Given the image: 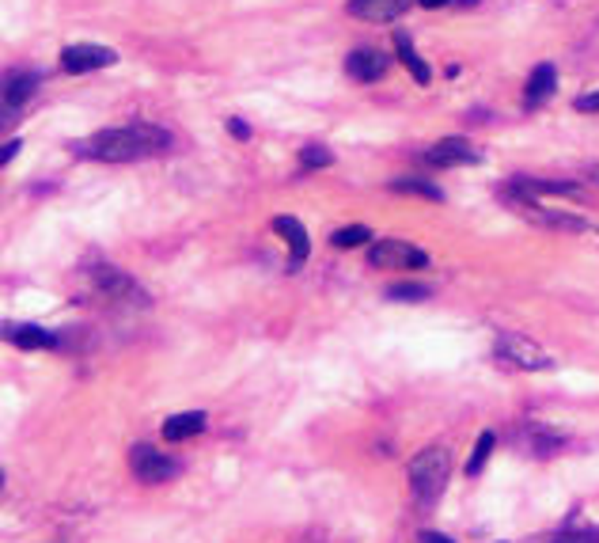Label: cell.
<instances>
[{"mask_svg":"<svg viewBox=\"0 0 599 543\" xmlns=\"http://www.w3.org/2000/svg\"><path fill=\"white\" fill-rule=\"evenodd\" d=\"M171 145L167 130H159L152 122H133V125H118V130H103L88 137L80 152L91 159H107V164H125V159H149L156 152H164Z\"/></svg>","mask_w":599,"mask_h":543,"instance_id":"6da1fadb","label":"cell"},{"mask_svg":"<svg viewBox=\"0 0 599 543\" xmlns=\"http://www.w3.org/2000/svg\"><path fill=\"white\" fill-rule=\"evenodd\" d=\"M448 475H451V452L444 449V444H429V449H421L410 460L406 478H410L417 509H432L436 502H441V494L448 487Z\"/></svg>","mask_w":599,"mask_h":543,"instance_id":"7a4b0ae2","label":"cell"},{"mask_svg":"<svg viewBox=\"0 0 599 543\" xmlns=\"http://www.w3.org/2000/svg\"><path fill=\"white\" fill-rule=\"evenodd\" d=\"M493 354L505 365H512V369H527V373H543L554 365V358L535 339H527V334H497Z\"/></svg>","mask_w":599,"mask_h":543,"instance_id":"3957f363","label":"cell"},{"mask_svg":"<svg viewBox=\"0 0 599 543\" xmlns=\"http://www.w3.org/2000/svg\"><path fill=\"white\" fill-rule=\"evenodd\" d=\"M368 263L380 270H425L429 254L417 244H406V239H380V244L368 247Z\"/></svg>","mask_w":599,"mask_h":543,"instance_id":"277c9868","label":"cell"},{"mask_svg":"<svg viewBox=\"0 0 599 543\" xmlns=\"http://www.w3.org/2000/svg\"><path fill=\"white\" fill-rule=\"evenodd\" d=\"M129 468H133V475L141 478L144 487H156V483H171V478L179 475V464H175L171 456L156 452L152 444H133V452H129Z\"/></svg>","mask_w":599,"mask_h":543,"instance_id":"5b68a950","label":"cell"},{"mask_svg":"<svg viewBox=\"0 0 599 543\" xmlns=\"http://www.w3.org/2000/svg\"><path fill=\"white\" fill-rule=\"evenodd\" d=\"M118 54L110 50V46H91V42H76L69 46V50H61V69L64 73H91V69H107V65H115Z\"/></svg>","mask_w":599,"mask_h":543,"instance_id":"8992f818","label":"cell"},{"mask_svg":"<svg viewBox=\"0 0 599 543\" xmlns=\"http://www.w3.org/2000/svg\"><path fill=\"white\" fill-rule=\"evenodd\" d=\"M425 159L432 168H466V164H478L482 156L466 137H444L425 152Z\"/></svg>","mask_w":599,"mask_h":543,"instance_id":"52a82bcc","label":"cell"},{"mask_svg":"<svg viewBox=\"0 0 599 543\" xmlns=\"http://www.w3.org/2000/svg\"><path fill=\"white\" fill-rule=\"evenodd\" d=\"M95 285H99L107 297H115V300H141V305H149V297L137 289V281L125 278L122 270H115V266H99V270H95Z\"/></svg>","mask_w":599,"mask_h":543,"instance_id":"ba28073f","label":"cell"},{"mask_svg":"<svg viewBox=\"0 0 599 543\" xmlns=\"http://www.w3.org/2000/svg\"><path fill=\"white\" fill-rule=\"evenodd\" d=\"M410 8V0H349V15L364 23H391Z\"/></svg>","mask_w":599,"mask_h":543,"instance_id":"9c48e42d","label":"cell"},{"mask_svg":"<svg viewBox=\"0 0 599 543\" xmlns=\"http://www.w3.org/2000/svg\"><path fill=\"white\" fill-rule=\"evenodd\" d=\"M387 69V57L380 50H372V46H357L349 57H346V73L353 80H361V84H372V80H380Z\"/></svg>","mask_w":599,"mask_h":543,"instance_id":"30bf717a","label":"cell"},{"mask_svg":"<svg viewBox=\"0 0 599 543\" xmlns=\"http://www.w3.org/2000/svg\"><path fill=\"white\" fill-rule=\"evenodd\" d=\"M4 334H8V342L20 346V349H54L57 346V334L54 331L30 327V323H8Z\"/></svg>","mask_w":599,"mask_h":543,"instance_id":"8fae6325","label":"cell"},{"mask_svg":"<svg viewBox=\"0 0 599 543\" xmlns=\"http://www.w3.org/2000/svg\"><path fill=\"white\" fill-rule=\"evenodd\" d=\"M554 88H558V69L550 65V61H543V65L531 73V80H527V88H524V107H539V103H546L550 95H554Z\"/></svg>","mask_w":599,"mask_h":543,"instance_id":"7c38bea8","label":"cell"},{"mask_svg":"<svg viewBox=\"0 0 599 543\" xmlns=\"http://www.w3.org/2000/svg\"><path fill=\"white\" fill-rule=\"evenodd\" d=\"M273 232L288 239V247H293V263L300 266V263L307 259V251H312V239H307V228L300 225L296 217L281 213V217H273Z\"/></svg>","mask_w":599,"mask_h":543,"instance_id":"4fadbf2b","label":"cell"},{"mask_svg":"<svg viewBox=\"0 0 599 543\" xmlns=\"http://www.w3.org/2000/svg\"><path fill=\"white\" fill-rule=\"evenodd\" d=\"M524 213L535 220V225H546V228H558V232H585L588 220H577L569 213H554V210H539L531 198H524Z\"/></svg>","mask_w":599,"mask_h":543,"instance_id":"5bb4252c","label":"cell"},{"mask_svg":"<svg viewBox=\"0 0 599 543\" xmlns=\"http://www.w3.org/2000/svg\"><path fill=\"white\" fill-rule=\"evenodd\" d=\"M205 410H183V414H171V418H164V437L167 441H186L193 434H201L205 429Z\"/></svg>","mask_w":599,"mask_h":543,"instance_id":"9a60e30c","label":"cell"},{"mask_svg":"<svg viewBox=\"0 0 599 543\" xmlns=\"http://www.w3.org/2000/svg\"><path fill=\"white\" fill-rule=\"evenodd\" d=\"M395 50H398V57H402V61H406V69L414 73V80H417V84H429V80H432V73H429V65H425V61H421V54L414 50V39L406 35V30H398V35H395Z\"/></svg>","mask_w":599,"mask_h":543,"instance_id":"2e32d148","label":"cell"},{"mask_svg":"<svg viewBox=\"0 0 599 543\" xmlns=\"http://www.w3.org/2000/svg\"><path fill=\"white\" fill-rule=\"evenodd\" d=\"M35 88H39V76L35 73H15V76L4 80V103L8 107H20V103H27L30 95H35Z\"/></svg>","mask_w":599,"mask_h":543,"instance_id":"e0dca14e","label":"cell"},{"mask_svg":"<svg viewBox=\"0 0 599 543\" xmlns=\"http://www.w3.org/2000/svg\"><path fill=\"white\" fill-rule=\"evenodd\" d=\"M524 441L531 444L535 456H550L554 449H561V434H554V429H546V426H527Z\"/></svg>","mask_w":599,"mask_h":543,"instance_id":"ac0fdd59","label":"cell"},{"mask_svg":"<svg viewBox=\"0 0 599 543\" xmlns=\"http://www.w3.org/2000/svg\"><path fill=\"white\" fill-rule=\"evenodd\" d=\"M493 444H497V434H493V429H482L478 441H475V452H471V460H466V475H482L485 460H490V452H493Z\"/></svg>","mask_w":599,"mask_h":543,"instance_id":"d6986e66","label":"cell"},{"mask_svg":"<svg viewBox=\"0 0 599 543\" xmlns=\"http://www.w3.org/2000/svg\"><path fill=\"white\" fill-rule=\"evenodd\" d=\"M330 244H334L338 251H346V247H372V228H364V225L338 228V232L330 236Z\"/></svg>","mask_w":599,"mask_h":543,"instance_id":"ffe728a7","label":"cell"},{"mask_svg":"<svg viewBox=\"0 0 599 543\" xmlns=\"http://www.w3.org/2000/svg\"><path fill=\"white\" fill-rule=\"evenodd\" d=\"M391 190H395V194H421V198H429V202H441L444 198L441 190L429 186V183H421V179H395Z\"/></svg>","mask_w":599,"mask_h":543,"instance_id":"44dd1931","label":"cell"},{"mask_svg":"<svg viewBox=\"0 0 599 543\" xmlns=\"http://www.w3.org/2000/svg\"><path fill=\"white\" fill-rule=\"evenodd\" d=\"M300 164H304V168H330L334 156L322 149V145H307V149L300 152Z\"/></svg>","mask_w":599,"mask_h":543,"instance_id":"7402d4cb","label":"cell"},{"mask_svg":"<svg viewBox=\"0 0 599 543\" xmlns=\"http://www.w3.org/2000/svg\"><path fill=\"white\" fill-rule=\"evenodd\" d=\"M387 297H391V300H425L429 297V289H425V285H391V289H387Z\"/></svg>","mask_w":599,"mask_h":543,"instance_id":"603a6c76","label":"cell"},{"mask_svg":"<svg viewBox=\"0 0 599 543\" xmlns=\"http://www.w3.org/2000/svg\"><path fill=\"white\" fill-rule=\"evenodd\" d=\"M550 543H599V529H569V532L554 536Z\"/></svg>","mask_w":599,"mask_h":543,"instance_id":"cb8c5ba5","label":"cell"},{"mask_svg":"<svg viewBox=\"0 0 599 543\" xmlns=\"http://www.w3.org/2000/svg\"><path fill=\"white\" fill-rule=\"evenodd\" d=\"M573 107L580 110V115H595V110H599V91H592V95H580V99H577Z\"/></svg>","mask_w":599,"mask_h":543,"instance_id":"d4e9b609","label":"cell"},{"mask_svg":"<svg viewBox=\"0 0 599 543\" xmlns=\"http://www.w3.org/2000/svg\"><path fill=\"white\" fill-rule=\"evenodd\" d=\"M417 543H456V539H448L444 532H432V529H425V532H417Z\"/></svg>","mask_w":599,"mask_h":543,"instance_id":"484cf974","label":"cell"},{"mask_svg":"<svg viewBox=\"0 0 599 543\" xmlns=\"http://www.w3.org/2000/svg\"><path fill=\"white\" fill-rule=\"evenodd\" d=\"M228 130H232V137H239V141H247V137H251V130H247V122H243V118H232V122H228Z\"/></svg>","mask_w":599,"mask_h":543,"instance_id":"4316f807","label":"cell"},{"mask_svg":"<svg viewBox=\"0 0 599 543\" xmlns=\"http://www.w3.org/2000/svg\"><path fill=\"white\" fill-rule=\"evenodd\" d=\"M20 149H23V145H20V141H8V145H4V149H0V164H12V156H15V152H20Z\"/></svg>","mask_w":599,"mask_h":543,"instance_id":"83f0119b","label":"cell"},{"mask_svg":"<svg viewBox=\"0 0 599 543\" xmlns=\"http://www.w3.org/2000/svg\"><path fill=\"white\" fill-rule=\"evenodd\" d=\"M421 8H444V4H451V0H417Z\"/></svg>","mask_w":599,"mask_h":543,"instance_id":"f1b7e54d","label":"cell"},{"mask_svg":"<svg viewBox=\"0 0 599 543\" xmlns=\"http://www.w3.org/2000/svg\"><path fill=\"white\" fill-rule=\"evenodd\" d=\"M463 4H466V8H471V4H478V0H463Z\"/></svg>","mask_w":599,"mask_h":543,"instance_id":"f546056e","label":"cell"}]
</instances>
